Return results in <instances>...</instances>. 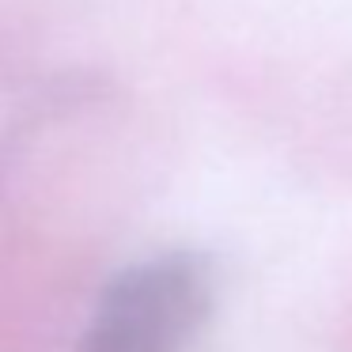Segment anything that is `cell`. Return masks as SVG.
I'll use <instances>...</instances> for the list:
<instances>
[{"mask_svg": "<svg viewBox=\"0 0 352 352\" xmlns=\"http://www.w3.org/2000/svg\"><path fill=\"white\" fill-rule=\"evenodd\" d=\"M208 307V269L193 254L140 261L102 292L84 352H186L205 326Z\"/></svg>", "mask_w": 352, "mask_h": 352, "instance_id": "1", "label": "cell"}]
</instances>
